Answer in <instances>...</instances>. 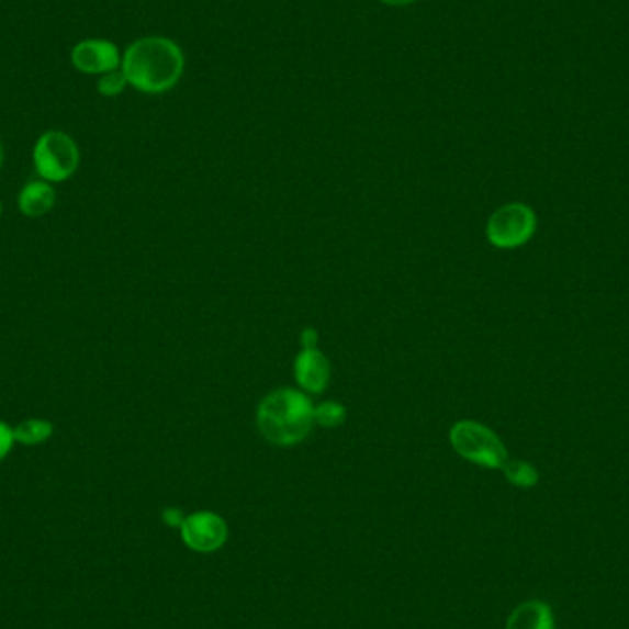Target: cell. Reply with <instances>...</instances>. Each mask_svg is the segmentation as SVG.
<instances>
[{"label":"cell","instance_id":"obj_1","mask_svg":"<svg viewBox=\"0 0 629 629\" xmlns=\"http://www.w3.org/2000/svg\"><path fill=\"white\" fill-rule=\"evenodd\" d=\"M127 83L136 91L160 94L181 80L184 56L177 43L166 37H144L125 50L122 59Z\"/></svg>","mask_w":629,"mask_h":629},{"label":"cell","instance_id":"obj_2","mask_svg":"<svg viewBox=\"0 0 629 629\" xmlns=\"http://www.w3.org/2000/svg\"><path fill=\"white\" fill-rule=\"evenodd\" d=\"M256 424L267 442L290 448L302 442L315 426L312 397L296 389L269 392L256 411Z\"/></svg>","mask_w":629,"mask_h":629},{"label":"cell","instance_id":"obj_3","mask_svg":"<svg viewBox=\"0 0 629 629\" xmlns=\"http://www.w3.org/2000/svg\"><path fill=\"white\" fill-rule=\"evenodd\" d=\"M35 173L43 181L59 184L75 176L80 168V148L65 131L50 130L37 138L34 146Z\"/></svg>","mask_w":629,"mask_h":629},{"label":"cell","instance_id":"obj_4","mask_svg":"<svg viewBox=\"0 0 629 629\" xmlns=\"http://www.w3.org/2000/svg\"><path fill=\"white\" fill-rule=\"evenodd\" d=\"M449 440L462 459L487 470H503L508 462V451L503 440L490 427L473 419L457 422L449 431Z\"/></svg>","mask_w":629,"mask_h":629},{"label":"cell","instance_id":"obj_5","mask_svg":"<svg viewBox=\"0 0 629 629\" xmlns=\"http://www.w3.org/2000/svg\"><path fill=\"white\" fill-rule=\"evenodd\" d=\"M536 225L538 220L530 206L523 203L505 204L487 220V242L499 249H516L532 238Z\"/></svg>","mask_w":629,"mask_h":629},{"label":"cell","instance_id":"obj_6","mask_svg":"<svg viewBox=\"0 0 629 629\" xmlns=\"http://www.w3.org/2000/svg\"><path fill=\"white\" fill-rule=\"evenodd\" d=\"M179 530L188 549L201 554L216 552L228 539L227 521L216 512H193L190 516H184Z\"/></svg>","mask_w":629,"mask_h":629},{"label":"cell","instance_id":"obj_7","mask_svg":"<svg viewBox=\"0 0 629 629\" xmlns=\"http://www.w3.org/2000/svg\"><path fill=\"white\" fill-rule=\"evenodd\" d=\"M72 65L83 75H105L122 63L119 46L108 40L80 41L70 54Z\"/></svg>","mask_w":629,"mask_h":629},{"label":"cell","instance_id":"obj_8","mask_svg":"<svg viewBox=\"0 0 629 629\" xmlns=\"http://www.w3.org/2000/svg\"><path fill=\"white\" fill-rule=\"evenodd\" d=\"M332 378L329 361L318 348L302 350L295 359V380L310 394H321Z\"/></svg>","mask_w":629,"mask_h":629},{"label":"cell","instance_id":"obj_9","mask_svg":"<svg viewBox=\"0 0 629 629\" xmlns=\"http://www.w3.org/2000/svg\"><path fill=\"white\" fill-rule=\"evenodd\" d=\"M56 203V184L43 181V179L26 182L18 195L19 212L30 220H40L50 214Z\"/></svg>","mask_w":629,"mask_h":629},{"label":"cell","instance_id":"obj_10","mask_svg":"<svg viewBox=\"0 0 629 629\" xmlns=\"http://www.w3.org/2000/svg\"><path fill=\"white\" fill-rule=\"evenodd\" d=\"M506 629H555L552 607L541 600L523 602L506 620Z\"/></svg>","mask_w":629,"mask_h":629},{"label":"cell","instance_id":"obj_11","mask_svg":"<svg viewBox=\"0 0 629 629\" xmlns=\"http://www.w3.org/2000/svg\"><path fill=\"white\" fill-rule=\"evenodd\" d=\"M54 433H56L54 422L46 418H24L19 422L18 426H13L15 443L29 446V448H37L48 442L54 437Z\"/></svg>","mask_w":629,"mask_h":629},{"label":"cell","instance_id":"obj_12","mask_svg":"<svg viewBox=\"0 0 629 629\" xmlns=\"http://www.w3.org/2000/svg\"><path fill=\"white\" fill-rule=\"evenodd\" d=\"M505 476L517 487H533L539 482V473L532 464L525 460H510L503 465Z\"/></svg>","mask_w":629,"mask_h":629},{"label":"cell","instance_id":"obj_13","mask_svg":"<svg viewBox=\"0 0 629 629\" xmlns=\"http://www.w3.org/2000/svg\"><path fill=\"white\" fill-rule=\"evenodd\" d=\"M346 408L339 402H323L315 405V424L323 427H339L345 424Z\"/></svg>","mask_w":629,"mask_h":629},{"label":"cell","instance_id":"obj_14","mask_svg":"<svg viewBox=\"0 0 629 629\" xmlns=\"http://www.w3.org/2000/svg\"><path fill=\"white\" fill-rule=\"evenodd\" d=\"M125 86H127V78H125L124 70L116 68V70H111V72L100 76L98 92L102 97H119L120 92H124Z\"/></svg>","mask_w":629,"mask_h":629},{"label":"cell","instance_id":"obj_15","mask_svg":"<svg viewBox=\"0 0 629 629\" xmlns=\"http://www.w3.org/2000/svg\"><path fill=\"white\" fill-rule=\"evenodd\" d=\"M13 446H15L13 427L4 419H0V462L7 459L8 454L12 453Z\"/></svg>","mask_w":629,"mask_h":629},{"label":"cell","instance_id":"obj_16","mask_svg":"<svg viewBox=\"0 0 629 629\" xmlns=\"http://www.w3.org/2000/svg\"><path fill=\"white\" fill-rule=\"evenodd\" d=\"M162 519H165L166 525H170V527L181 528L184 516H182V512L177 510V508H168V510L162 512Z\"/></svg>","mask_w":629,"mask_h":629},{"label":"cell","instance_id":"obj_17","mask_svg":"<svg viewBox=\"0 0 629 629\" xmlns=\"http://www.w3.org/2000/svg\"><path fill=\"white\" fill-rule=\"evenodd\" d=\"M301 342H302V348H304V350H307V348H317V342H318L317 329L313 328L304 329V332H302L301 334Z\"/></svg>","mask_w":629,"mask_h":629},{"label":"cell","instance_id":"obj_18","mask_svg":"<svg viewBox=\"0 0 629 629\" xmlns=\"http://www.w3.org/2000/svg\"><path fill=\"white\" fill-rule=\"evenodd\" d=\"M381 2H385L389 7H407V4H413L416 0H381Z\"/></svg>","mask_w":629,"mask_h":629},{"label":"cell","instance_id":"obj_19","mask_svg":"<svg viewBox=\"0 0 629 629\" xmlns=\"http://www.w3.org/2000/svg\"><path fill=\"white\" fill-rule=\"evenodd\" d=\"M4 157H7V155H4V144L0 141V170H2V166H4Z\"/></svg>","mask_w":629,"mask_h":629},{"label":"cell","instance_id":"obj_20","mask_svg":"<svg viewBox=\"0 0 629 629\" xmlns=\"http://www.w3.org/2000/svg\"><path fill=\"white\" fill-rule=\"evenodd\" d=\"M0 217H2V201H0Z\"/></svg>","mask_w":629,"mask_h":629}]
</instances>
